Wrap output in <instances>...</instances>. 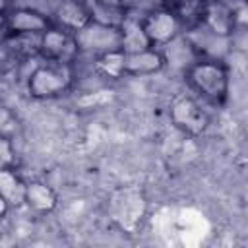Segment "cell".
I'll return each mask as SVG.
<instances>
[{"mask_svg": "<svg viewBox=\"0 0 248 248\" xmlns=\"http://www.w3.org/2000/svg\"><path fill=\"white\" fill-rule=\"evenodd\" d=\"M118 33H120V50H124L126 54L151 48V43L141 25V17L132 16V10L128 12L126 19L120 23Z\"/></svg>", "mask_w": 248, "mask_h": 248, "instance_id": "cell-13", "label": "cell"}, {"mask_svg": "<svg viewBox=\"0 0 248 248\" xmlns=\"http://www.w3.org/2000/svg\"><path fill=\"white\" fill-rule=\"evenodd\" d=\"M6 31V14L0 12V35Z\"/></svg>", "mask_w": 248, "mask_h": 248, "instance_id": "cell-24", "label": "cell"}, {"mask_svg": "<svg viewBox=\"0 0 248 248\" xmlns=\"http://www.w3.org/2000/svg\"><path fill=\"white\" fill-rule=\"evenodd\" d=\"M85 23H89V14L83 0H58L54 8V25L76 33Z\"/></svg>", "mask_w": 248, "mask_h": 248, "instance_id": "cell-12", "label": "cell"}, {"mask_svg": "<svg viewBox=\"0 0 248 248\" xmlns=\"http://www.w3.org/2000/svg\"><path fill=\"white\" fill-rule=\"evenodd\" d=\"M124 60H126V52L116 48V50H108L103 52L99 56H95V68L101 76L110 78V79H118L124 74Z\"/></svg>", "mask_w": 248, "mask_h": 248, "instance_id": "cell-18", "label": "cell"}, {"mask_svg": "<svg viewBox=\"0 0 248 248\" xmlns=\"http://www.w3.org/2000/svg\"><path fill=\"white\" fill-rule=\"evenodd\" d=\"M12 8H14V0H0V12L2 14H8Z\"/></svg>", "mask_w": 248, "mask_h": 248, "instance_id": "cell-22", "label": "cell"}, {"mask_svg": "<svg viewBox=\"0 0 248 248\" xmlns=\"http://www.w3.org/2000/svg\"><path fill=\"white\" fill-rule=\"evenodd\" d=\"M74 35H76L79 50L81 52H89L93 56H99L103 52L120 48L118 27H108V25H101V23L89 21L79 31H76Z\"/></svg>", "mask_w": 248, "mask_h": 248, "instance_id": "cell-5", "label": "cell"}, {"mask_svg": "<svg viewBox=\"0 0 248 248\" xmlns=\"http://www.w3.org/2000/svg\"><path fill=\"white\" fill-rule=\"evenodd\" d=\"M81 54L76 35L68 29L58 25H50L46 31L41 33L39 41V58L46 62H60V64H74Z\"/></svg>", "mask_w": 248, "mask_h": 248, "instance_id": "cell-3", "label": "cell"}, {"mask_svg": "<svg viewBox=\"0 0 248 248\" xmlns=\"http://www.w3.org/2000/svg\"><path fill=\"white\" fill-rule=\"evenodd\" d=\"M170 122L182 134L190 138H198L205 132L209 124V116L194 97L182 95L174 99L170 105Z\"/></svg>", "mask_w": 248, "mask_h": 248, "instance_id": "cell-4", "label": "cell"}, {"mask_svg": "<svg viewBox=\"0 0 248 248\" xmlns=\"http://www.w3.org/2000/svg\"><path fill=\"white\" fill-rule=\"evenodd\" d=\"M25 188H27V182L21 178L16 167L0 169V194L10 207L25 205Z\"/></svg>", "mask_w": 248, "mask_h": 248, "instance_id": "cell-16", "label": "cell"}, {"mask_svg": "<svg viewBox=\"0 0 248 248\" xmlns=\"http://www.w3.org/2000/svg\"><path fill=\"white\" fill-rule=\"evenodd\" d=\"M145 215V198L138 190H122L112 200V217L124 231H134Z\"/></svg>", "mask_w": 248, "mask_h": 248, "instance_id": "cell-7", "label": "cell"}, {"mask_svg": "<svg viewBox=\"0 0 248 248\" xmlns=\"http://www.w3.org/2000/svg\"><path fill=\"white\" fill-rule=\"evenodd\" d=\"M163 68H165V58L161 50H157L155 46L140 50V52H130L126 54V60H124V74L134 76V78L153 76L161 72Z\"/></svg>", "mask_w": 248, "mask_h": 248, "instance_id": "cell-10", "label": "cell"}, {"mask_svg": "<svg viewBox=\"0 0 248 248\" xmlns=\"http://www.w3.org/2000/svg\"><path fill=\"white\" fill-rule=\"evenodd\" d=\"M87 14H89V21L101 23V25H108V27H120V23L126 19L128 12L126 8H118V6H110L99 0H83Z\"/></svg>", "mask_w": 248, "mask_h": 248, "instance_id": "cell-17", "label": "cell"}, {"mask_svg": "<svg viewBox=\"0 0 248 248\" xmlns=\"http://www.w3.org/2000/svg\"><path fill=\"white\" fill-rule=\"evenodd\" d=\"M240 23V17L227 10L225 6L213 2V0H207V8H205V16H203V21L202 25L207 27L211 33L219 35V37H231L236 27Z\"/></svg>", "mask_w": 248, "mask_h": 248, "instance_id": "cell-11", "label": "cell"}, {"mask_svg": "<svg viewBox=\"0 0 248 248\" xmlns=\"http://www.w3.org/2000/svg\"><path fill=\"white\" fill-rule=\"evenodd\" d=\"M16 167V149L12 136L0 132V169Z\"/></svg>", "mask_w": 248, "mask_h": 248, "instance_id": "cell-19", "label": "cell"}, {"mask_svg": "<svg viewBox=\"0 0 248 248\" xmlns=\"http://www.w3.org/2000/svg\"><path fill=\"white\" fill-rule=\"evenodd\" d=\"M56 203H58V196H56V192L48 184H45L41 180L27 182V188H25V205L31 211H35L39 215H46V213L54 211Z\"/></svg>", "mask_w": 248, "mask_h": 248, "instance_id": "cell-14", "label": "cell"}, {"mask_svg": "<svg viewBox=\"0 0 248 248\" xmlns=\"http://www.w3.org/2000/svg\"><path fill=\"white\" fill-rule=\"evenodd\" d=\"M141 25H143V31H145L151 46H163L170 39H174L176 35L182 33L180 21L174 17L172 12H169L165 8H155V10L147 12L141 17Z\"/></svg>", "mask_w": 248, "mask_h": 248, "instance_id": "cell-6", "label": "cell"}, {"mask_svg": "<svg viewBox=\"0 0 248 248\" xmlns=\"http://www.w3.org/2000/svg\"><path fill=\"white\" fill-rule=\"evenodd\" d=\"M2 41L6 45V48L10 50V54L17 60H29V58H37L39 56V41L41 35H33V33H2Z\"/></svg>", "mask_w": 248, "mask_h": 248, "instance_id": "cell-15", "label": "cell"}, {"mask_svg": "<svg viewBox=\"0 0 248 248\" xmlns=\"http://www.w3.org/2000/svg\"><path fill=\"white\" fill-rule=\"evenodd\" d=\"M8 209H10V205H8V202H6V200L2 198V194H0V219H4V217H6Z\"/></svg>", "mask_w": 248, "mask_h": 248, "instance_id": "cell-23", "label": "cell"}, {"mask_svg": "<svg viewBox=\"0 0 248 248\" xmlns=\"http://www.w3.org/2000/svg\"><path fill=\"white\" fill-rule=\"evenodd\" d=\"M52 23V19L35 10V8H12L6 14V31L8 33H33V35H41L43 31H46Z\"/></svg>", "mask_w": 248, "mask_h": 248, "instance_id": "cell-8", "label": "cell"}, {"mask_svg": "<svg viewBox=\"0 0 248 248\" xmlns=\"http://www.w3.org/2000/svg\"><path fill=\"white\" fill-rule=\"evenodd\" d=\"M14 130H16V114L6 105H0V132L12 136Z\"/></svg>", "mask_w": 248, "mask_h": 248, "instance_id": "cell-20", "label": "cell"}, {"mask_svg": "<svg viewBox=\"0 0 248 248\" xmlns=\"http://www.w3.org/2000/svg\"><path fill=\"white\" fill-rule=\"evenodd\" d=\"M190 87L211 105H223L229 97V70L223 60L198 58L184 72Z\"/></svg>", "mask_w": 248, "mask_h": 248, "instance_id": "cell-1", "label": "cell"}, {"mask_svg": "<svg viewBox=\"0 0 248 248\" xmlns=\"http://www.w3.org/2000/svg\"><path fill=\"white\" fill-rule=\"evenodd\" d=\"M161 54L165 58V66H170V68L182 70V72H186L200 58L194 45L190 43V39L182 33L176 35L174 39H170L167 45H163Z\"/></svg>", "mask_w": 248, "mask_h": 248, "instance_id": "cell-9", "label": "cell"}, {"mask_svg": "<svg viewBox=\"0 0 248 248\" xmlns=\"http://www.w3.org/2000/svg\"><path fill=\"white\" fill-rule=\"evenodd\" d=\"M27 93L37 101L64 95L74 85V64L46 62L41 58L27 74Z\"/></svg>", "mask_w": 248, "mask_h": 248, "instance_id": "cell-2", "label": "cell"}, {"mask_svg": "<svg viewBox=\"0 0 248 248\" xmlns=\"http://www.w3.org/2000/svg\"><path fill=\"white\" fill-rule=\"evenodd\" d=\"M99 2H105V4H110V6H118V8H126V10H132V6H134L136 0H99Z\"/></svg>", "mask_w": 248, "mask_h": 248, "instance_id": "cell-21", "label": "cell"}]
</instances>
